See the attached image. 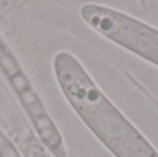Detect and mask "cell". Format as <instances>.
<instances>
[{
	"label": "cell",
	"mask_w": 158,
	"mask_h": 157,
	"mask_svg": "<svg viewBox=\"0 0 158 157\" xmlns=\"http://www.w3.org/2000/svg\"><path fill=\"white\" fill-rule=\"evenodd\" d=\"M0 157H22L15 145L10 141L4 131L0 128Z\"/></svg>",
	"instance_id": "obj_4"
},
{
	"label": "cell",
	"mask_w": 158,
	"mask_h": 157,
	"mask_svg": "<svg viewBox=\"0 0 158 157\" xmlns=\"http://www.w3.org/2000/svg\"><path fill=\"white\" fill-rule=\"evenodd\" d=\"M81 17L94 32L129 53L158 67V29L108 6L87 3Z\"/></svg>",
	"instance_id": "obj_2"
},
{
	"label": "cell",
	"mask_w": 158,
	"mask_h": 157,
	"mask_svg": "<svg viewBox=\"0 0 158 157\" xmlns=\"http://www.w3.org/2000/svg\"><path fill=\"white\" fill-rule=\"evenodd\" d=\"M53 71L63 96L85 127L114 157H158L157 149L98 88L83 64L58 52Z\"/></svg>",
	"instance_id": "obj_1"
},
{
	"label": "cell",
	"mask_w": 158,
	"mask_h": 157,
	"mask_svg": "<svg viewBox=\"0 0 158 157\" xmlns=\"http://www.w3.org/2000/svg\"><path fill=\"white\" fill-rule=\"evenodd\" d=\"M0 68L19 99L40 142L54 157H65V146L60 129L50 117L40 96L22 70L19 61L0 35Z\"/></svg>",
	"instance_id": "obj_3"
}]
</instances>
